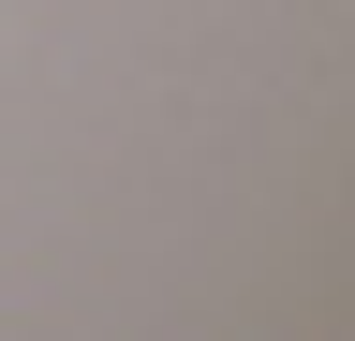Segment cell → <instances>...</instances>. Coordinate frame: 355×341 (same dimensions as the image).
Here are the masks:
<instances>
[]
</instances>
